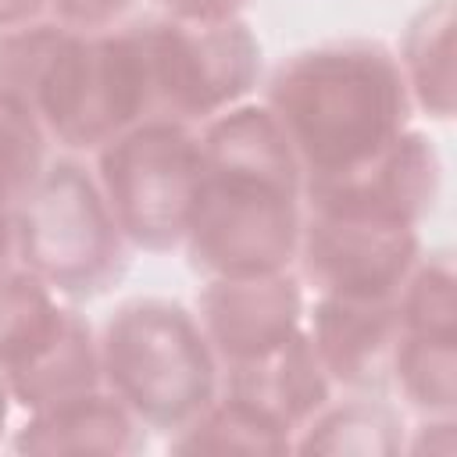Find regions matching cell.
Instances as JSON below:
<instances>
[{
  "mask_svg": "<svg viewBox=\"0 0 457 457\" xmlns=\"http://www.w3.org/2000/svg\"><path fill=\"white\" fill-rule=\"evenodd\" d=\"M264 104L307 182H328L378 157L411 129V93L396 54L378 39H328L289 54Z\"/></svg>",
  "mask_w": 457,
  "mask_h": 457,
  "instance_id": "2",
  "label": "cell"
},
{
  "mask_svg": "<svg viewBox=\"0 0 457 457\" xmlns=\"http://www.w3.org/2000/svg\"><path fill=\"white\" fill-rule=\"evenodd\" d=\"M171 450L196 453V450H243V453H282L293 450V432L268 418L264 411L218 393L186 428L171 432Z\"/></svg>",
  "mask_w": 457,
  "mask_h": 457,
  "instance_id": "16",
  "label": "cell"
},
{
  "mask_svg": "<svg viewBox=\"0 0 457 457\" xmlns=\"http://www.w3.org/2000/svg\"><path fill=\"white\" fill-rule=\"evenodd\" d=\"M7 414H11V393H7V386H4V378H0V436H4V428H7Z\"/></svg>",
  "mask_w": 457,
  "mask_h": 457,
  "instance_id": "24",
  "label": "cell"
},
{
  "mask_svg": "<svg viewBox=\"0 0 457 457\" xmlns=\"http://www.w3.org/2000/svg\"><path fill=\"white\" fill-rule=\"evenodd\" d=\"M250 0H161L164 14L171 18H189V21H225L239 18V11Z\"/></svg>",
  "mask_w": 457,
  "mask_h": 457,
  "instance_id": "22",
  "label": "cell"
},
{
  "mask_svg": "<svg viewBox=\"0 0 457 457\" xmlns=\"http://www.w3.org/2000/svg\"><path fill=\"white\" fill-rule=\"evenodd\" d=\"M443 168L432 139L418 129H403L378 157L350 175L303 186V207H336L382 214L403 225H418L439 196Z\"/></svg>",
  "mask_w": 457,
  "mask_h": 457,
  "instance_id": "9",
  "label": "cell"
},
{
  "mask_svg": "<svg viewBox=\"0 0 457 457\" xmlns=\"http://www.w3.org/2000/svg\"><path fill=\"white\" fill-rule=\"evenodd\" d=\"M14 250L18 264L61 300L104 296L129 271V239L96 175L75 157L50 161L14 207Z\"/></svg>",
  "mask_w": 457,
  "mask_h": 457,
  "instance_id": "4",
  "label": "cell"
},
{
  "mask_svg": "<svg viewBox=\"0 0 457 457\" xmlns=\"http://www.w3.org/2000/svg\"><path fill=\"white\" fill-rule=\"evenodd\" d=\"M132 0H46V11L54 21L79 29V32H107L121 25Z\"/></svg>",
  "mask_w": 457,
  "mask_h": 457,
  "instance_id": "21",
  "label": "cell"
},
{
  "mask_svg": "<svg viewBox=\"0 0 457 457\" xmlns=\"http://www.w3.org/2000/svg\"><path fill=\"white\" fill-rule=\"evenodd\" d=\"M18 264V250H14V211L0 207V275L11 271Z\"/></svg>",
  "mask_w": 457,
  "mask_h": 457,
  "instance_id": "23",
  "label": "cell"
},
{
  "mask_svg": "<svg viewBox=\"0 0 457 457\" xmlns=\"http://www.w3.org/2000/svg\"><path fill=\"white\" fill-rule=\"evenodd\" d=\"M139 57L146 118L204 125L257 86L261 43L243 18H143L125 25Z\"/></svg>",
  "mask_w": 457,
  "mask_h": 457,
  "instance_id": "5",
  "label": "cell"
},
{
  "mask_svg": "<svg viewBox=\"0 0 457 457\" xmlns=\"http://www.w3.org/2000/svg\"><path fill=\"white\" fill-rule=\"evenodd\" d=\"M332 389L303 328L271 353L221 371V393L264 411L293 436L332 400Z\"/></svg>",
  "mask_w": 457,
  "mask_h": 457,
  "instance_id": "11",
  "label": "cell"
},
{
  "mask_svg": "<svg viewBox=\"0 0 457 457\" xmlns=\"http://www.w3.org/2000/svg\"><path fill=\"white\" fill-rule=\"evenodd\" d=\"M100 371L104 386L161 432L186 428L221 393V361L196 314L161 296L129 300L107 318Z\"/></svg>",
  "mask_w": 457,
  "mask_h": 457,
  "instance_id": "3",
  "label": "cell"
},
{
  "mask_svg": "<svg viewBox=\"0 0 457 457\" xmlns=\"http://www.w3.org/2000/svg\"><path fill=\"white\" fill-rule=\"evenodd\" d=\"M61 296L14 264L0 275V375L29 361L64 318Z\"/></svg>",
  "mask_w": 457,
  "mask_h": 457,
  "instance_id": "17",
  "label": "cell"
},
{
  "mask_svg": "<svg viewBox=\"0 0 457 457\" xmlns=\"http://www.w3.org/2000/svg\"><path fill=\"white\" fill-rule=\"evenodd\" d=\"M50 161V136L39 118L11 93H0V207L14 211Z\"/></svg>",
  "mask_w": 457,
  "mask_h": 457,
  "instance_id": "19",
  "label": "cell"
},
{
  "mask_svg": "<svg viewBox=\"0 0 457 457\" xmlns=\"http://www.w3.org/2000/svg\"><path fill=\"white\" fill-rule=\"evenodd\" d=\"M143 446L146 425L107 386L46 411H32L14 436V450L21 453H132Z\"/></svg>",
  "mask_w": 457,
  "mask_h": 457,
  "instance_id": "12",
  "label": "cell"
},
{
  "mask_svg": "<svg viewBox=\"0 0 457 457\" xmlns=\"http://www.w3.org/2000/svg\"><path fill=\"white\" fill-rule=\"evenodd\" d=\"M200 189L186 228V253L204 278L289 271L303 228V171L268 111L236 104L200 129Z\"/></svg>",
  "mask_w": 457,
  "mask_h": 457,
  "instance_id": "1",
  "label": "cell"
},
{
  "mask_svg": "<svg viewBox=\"0 0 457 457\" xmlns=\"http://www.w3.org/2000/svg\"><path fill=\"white\" fill-rule=\"evenodd\" d=\"M400 328L411 336H457V300H453V264L446 253H428L407 275L400 296Z\"/></svg>",
  "mask_w": 457,
  "mask_h": 457,
  "instance_id": "20",
  "label": "cell"
},
{
  "mask_svg": "<svg viewBox=\"0 0 457 457\" xmlns=\"http://www.w3.org/2000/svg\"><path fill=\"white\" fill-rule=\"evenodd\" d=\"M303 332L332 386L346 393H386L403 332L396 300L318 296L303 314Z\"/></svg>",
  "mask_w": 457,
  "mask_h": 457,
  "instance_id": "10",
  "label": "cell"
},
{
  "mask_svg": "<svg viewBox=\"0 0 457 457\" xmlns=\"http://www.w3.org/2000/svg\"><path fill=\"white\" fill-rule=\"evenodd\" d=\"M457 353L453 339L400 332L389 382L400 389L407 407L425 418H453L457 403Z\"/></svg>",
  "mask_w": 457,
  "mask_h": 457,
  "instance_id": "18",
  "label": "cell"
},
{
  "mask_svg": "<svg viewBox=\"0 0 457 457\" xmlns=\"http://www.w3.org/2000/svg\"><path fill=\"white\" fill-rule=\"evenodd\" d=\"M11 403L32 411H46L57 403H68L89 389L104 386V371H100V339L93 336L89 321L68 307L61 325L54 328V336L18 368H11L7 375H0Z\"/></svg>",
  "mask_w": 457,
  "mask_h": 457,
  "instance_id": "13",
  "label": "cell"
},
{
  "mask_svg": "<svg viewBox=\"0 0 457 457\" xmlns=\"http://www.w3.org/2000/svg\"><path fill=\"white\" fill-rule=\"evenodd\" d=\"M293 450L321 453H396L403 425L375 393H350L343 403H325L293 439Z\"/></svg>",
  "mask_w": 457,
  "mask_h": 457,
  "instance_id": "15",
  "label": "cell"
},
{
  "mask_svg": "<svg viewBox=\"0 0 457 457\" xmlns=\"http://www.w3.org/2000/svg\"><path fill=\"white\" fill-rule=\"evenodd\" d=\"M418 261V225H403L364 211H303L296 264L300 278L311 289H318V296L396 300Z\"/></svg>",
  "mask_w": 457,
  "mask_h": 457,
  "instance_id": "7",
  "label": "cell"
},
{
  "mask_svg": "<svg viewBox=\"0 0 457 457\" xmlns=\"http://www.w3.org/2000/svg\"><path fill=\"white\" fill-rule=\"evenodd\" d=\"M411 104L446 121L453 114V0L425 4L396 50Z\"/></svg>",
  "mask_w": 457,
  "mask_h": 457,
  "instance_id": "14",
  "label": "cell"
},
{
  "mask_svg": "<svg viewBox=\"0 0 457 457\" xmlns=\"http://www.w3.org/2000/svg\"><path fill=\"white\" fill-rule=\"evenodd\" d=\"M303 282L289 271L207 278L196 293V321L221 368L271 353L303 328Z\"/></svg>",
  "mask_w": 457,
  "mask_h": 457,
  "instance_id": "8",
  "label": "cell"
},
{
  "mask_svg": "<svg viewBox=\"0 0 457 457\" xmlns=\"http://www.w3.org/2000/svg\"><path fill=\"white\" fill-rule=\"evenodd\" d=\"M200 171V132L168 118H146L96 150V182L121 236L150 253L182 246Z\"/></svg>",
  "mask_w": 457,
  "mask_h": 457,
  "instance_id": "6",
  "label": "cell"
}]
</instances>
